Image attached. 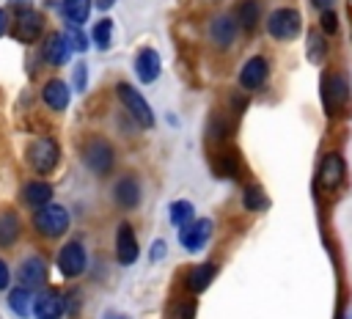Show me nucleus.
I'll use <instances>...</instances> for the list:
<instances>
[{"instance_id": "f257e3e1", "label": "nucleus", "mask_w": 352, "mask_h": 319, "mask_svg": "<svg viewBox=\"0 0 352 319\" xmlns=\"http://www.w3.org/2000/svg\"><path fill=\"white\" fill-rule=\"evenodd\" d=\"M80 157H82V165L96 176H107L113 170V165H116V148L99 135L88 138L80 146Z\"/></svg>"}, {"instance_id": "f03ea898", "label": "nucleus", "mask_w": 352, "mask_h": 319, "mask_svg": "<svg viewBox=\"0 0 352 319\" xmlns=\"http://www.w3.org/2000/svg\"><path fill=\"white\" fill-rule=\"evenodd\" d=\"M302 30V14L292 6H283V8H275L270 16H267V33L275 38V41H292L297 38Z\"/></svg>"}, {"instance_id": "7ed1b4c3", "label": "nucleus", "mask_w": 352, "mask_h": 319, "mask_svg": "<svg viewBox=\"0 0 352 319\" xmlns=\"http://www.w3.org/2000/svg\"><path fill=\"white\" fill-rule=\"evenodd\" d=\"M349 102V85L344 80L341 72H327L322 77V107L327 113V118H336V113L341 107H346Z\"/></svg>"}, {"instance_id": "20e7f679", "label": "nucleus", "mask_w": 352, "mask_h": 319, "mask_svg": "<svg viewBox=\"0 0 352 319\" xmlns=\"http://www.w3.org/2000/svg\"><path fill=\"white\" fill-rule=\"evenodd\" d=\"M116 94H118L121 104L126 107V113H129L143 129H151V126H154V113H151L148 102L143 99V94H140L138 88H132L129 82H118V85H116Z\"/></svg>"}, {"instance_id": "39448f33", "label": "nucleus", "mask_w": 352, "mask_h": 319, "mask_svg": "<svg viewBox=\"0 0 352 319\" xmlns=\"http://www.w3.org/2000/svg\"><path fill=\"white\" fill-rule=\"evenodd\" d=\"M33 228L41 236H60L69 228V212L58 204H47L41 209H36L33 214Z\"/></svg>"}, {"instance_id": "423d86ee", "label": "nucleus", "mask_w": 352, "mask_h": 319, "mask_svg": "<svg viewBox=\"0 0 352 319\" xmlns=\"http://www.w3.org/2000/svg\"><path fill=\"white\" fill-rule=\"evenodd\" d=\"M58 160H60V151L52 138H36L28 146V162L36 173H50L58 165Z\"/></svg>"}, {"instance_id": "0eeeda50", "label": "nucleus", "mask_w": 352, "mask_h": 319, "mask_svg": "<svg viewBox=\"0 0 352 319\" xmlns=\"http://www.w3.org/2000/svg\"><path fill=\"white\" fill-rule=\"evenodd\" d=\"M344 176H346V162H344V157L338 154V151H330V154H324L322 157V162H319V187L322 190H327V192H333V190H338L341 184H344Z\"/></svg>"}, {"instance_id": "6e6552de", "label": "nucleus", "mask_w": 352, "mask_h": 319, "mask_svg": "<svg viewBox=\"0 0 352 319\" xmlns=\"http://www.w3.org/2000/svg\"><path fill=\"white\" fill-rule=\"evenodd\" d=\"M270 77V60L264 55H253L239 69V85L245 91H258Z\"/></svg>"}, {"instance_id": "1a4fd4ad", "label": "nucleus", "mask_w": 352, "mask_h": 319, "mask_svg": "<svg viewBox=\"0 0 352 319\" xmlns=\"http://www.w3.org/2000/svg\"><path fill=\"white\" fill-rule=\"evenodd\" d=\"M209 236H212V220H209V217L192 220V223H187L184 228H179V242H182V248L190 250V253L201 250V248L209 242Z\"/></svg>"}, {"instance_id": "9d476101", "label": "nucleus", "mask_w": 352, "mask_h": 319, "mask_svg": "<svg viewBox=\"0 0 352 319\" xmlns=\"http://www.w3.org/2000/svg\"><path fill=\"white\" fill-rule=\"evenodd\" d=\"M236 33H239V22H236L234 14H217V16L209 22V38H212V44L220 47V50L231 47L234 38H236Z\"/></svg>"}, {"instance_id": "9b49d317", "label": "nucleus", "mask_w": 352, "mask_h": 319, "mask_svg": "<svg viewBox=\"0 0 352 319\" xmlns=\"http://www.w3.org/2000/svg\"><path fill=\"white\" fill-rule=\"evenodd\" d=\"M58 270L66 278H77L85 270V248L80 242H66L58 253Z\"/></svg>"}, {"instance_id": "f8f14e48", "label": "nucleus", "mask_w": 352, "mask_h": 319, "mask_svg": "<svg viewBox=\"0 0 352 319\" xmlns=\"http://www.w3.org/2000/svg\"><path fill=\"white\" fill-rule=\"evenodd\" d=\"M138 236H135V231H132V226L129 223H121L118 226V231H116V258H118V264H135L138 261Z\"/></svg>"}, {"instance_id": "ddd939ff", "label": "nucleus", "mask_w": 352, "mask_h": 319, "mask_svg": "<svg viewBox=\"0 0 352 319\" xmlns=\"http://www.w3.org/2000/svg\"><path fill=\"white\" fill-rule=\"evenodd\" d=\"M16 275H19V286L38 289V286H44V280H47V261H44L41 256H28V258H22Z\"/></svg>"}, {"instance_id": "4468645a", "label": "nucleus", "mask_w": 352, "mask_h": 319, "mask_svg": "<svg viewBox=\"0 0 352 319\" xmlns=\"http://www.w3.org/2000/svg\"><path fill=\"white\" fill-rule=\"evenodd\" d=\"M72 52H74V50H72L69 38H66L63 33H52V36H47L44 50H41V55H44V60H47L50 66H63V63H69Z\"/></svg>"}, {"instance_id": "2eb2a0df", "label": "nucleus", "mask_w": 352, "mask_h": 319, "mask_svg": "<svg viewBox=\"0 0 352 319\" xmlns=\"http://www.w3.org/2000/svg\"><path fill=\"white\" fill-rule=\"evenodd\" d=\"M41 99H44V104H47L50 110L60 113V110L69 107V102H72V91H69V85H66L63 80L52 77V80L44 82V88H41Z\"/></svg>"}, {"instance_id": "dca6fc26", "label": "nucleus", "mask_w": 352, "mask_h": 319, "mask_svg": "<svg viewBox=\"0 0 352 319\" xmlns=\"http://www.w3.org/2000/svg\"><path fill=\"white\" fill-rule=\"evenodd\" d=\"M41 30H44V16L36 8H25L19 14V19H16V38L30 44V41H36L41 36Z\"/></svg>"}, {"instance_id": "f3484780", "label": "nucleus", "mask_w": 352, "mask_h": 319, "mask_svg": "<svg viewBox=\"0 0 352 319\" xmlns=\"http://www.w3.org/2000/svg\"><path fill=\"white\" fill-rule=\"evenodd\" d=\"M113 201L121 209H135L140 204V184H138V179L135 176H121L113 184Z\"/></svg>"}, {"instance_id": "a211bd4d", "label": "nucleus", "mask_w": 352, "mask_h": 319, "mask_svg": "<svg viewBox=\"0 0 352 319\" xmlns=\"http://www.w3.org/2000/svg\"><path fill=\"white\" fill-rule=\"evenodd\" d=\"M160 69H162V60H160L157 50L146 47V50L138 52V58H135V74H138L140 82H154L160 77Z\"/></svg>"}, {"instance_id": "6ab92c4d", "label": "nucleus", "mask_w": 352, "mask_h": 319, "mask_svg": "<svg viewBox=\"0 0 352 319\" xmlns=\"http://www.w3.org/2000/svg\"><path fill=\"white\" fill-rule=\"evenodd\" d=\"M22 201L30 206V209H41L47 204H52V184L50 182H41V179H33L22 187Z\"/></svg>"}, {"instance_id": "aec40b11", "label": "nucleus", "mask_w": 352, "mask_h": 319, "mask_svg": "<svg viewBox=\"0 0 352 319\" xmlns=\"http://www.w3.org/2000/svg\"><path fill=\"white\" fill-rule=\"evenodd\" d=\"M33 316L36 319H60L63 316V297H58L52 292L38 294L33 302Z\"/></svg>"}, {"instance_id": "412c9836", "label": "nucleus", "mask_w": 352, "mask_h": 319, "mask_svg": "<svg viewBox=\"0 0 352 319\" xmlns=\"http://www.w3.org/2000/svg\"><path fill=\"white\" fill-rule=\"evenodd\" d=\"M214 275H217V267H214L212 261H204V264H198V267H192V270H190L187 289H190L192 294H201V292H206V289H209V283L214 280Z\"/></svg>"}, {"instance_id": "4be33fe9", "label": "nucleus", "mask_w": 352, "mask_h": 319, "mask_svg": "<svg viewBox=\"0 0 352 319\" xmlns=\"http://www.w3.org/2000/svg\"><path fill=\"white\" fill-rule=\"evenodd\" d=\"M234 16H236V22H239L242 30H256L258 16H261V6H258V0H239Z\"/></svg>"}, {"instance_id": "5701e85b", "label": "nucleus", "mask_w": 352, "mask_h": 319, "mask_svg": "<svg viewBox=\"0 0 352 319\" xmlns=\"http://www.w3.org/2000/svg\"><path fill=\"white\" fill-rule=\"evenodd\" d=\"M33 289H28V286H16V289H11L8 292V305H11V311L16 314V316H28L30 311H33Z\"/></svg>"}, {"instance_id": "b1692460", "label": "nucleus", "mask_w": 352, "mask_h": 319, "mask_svg": "<svg viewBox=\"0 0 352 319\" xmlns=\"http://www.w3.org/2000/svg\"><path fill=\"white\" fill-rule=\"evenodd\" d=\"M16 236H19V220H16V214L8 212V209L0 212V248L14 245Z\"/></svg>"}, {"instance_id": "393cba45", "label": "nucleus", "mask_w": 352, "mask_h": 319, "mask_svg": "<svg viewBox=\"0 0 352 319\" xmlns=\"http://www.w3.org/2000/svg\"><path fill=\"white\" fill-rule=\"evenodd\" d=\"M242 204H245L248 212H264L270 206V198H267V192L258 184H248L242 190Z\"/></svg>"}, {"instance_id": "a878e982", "label": "nucleus", "mask_w": 352, "mask_h": 319, "mask_svg": "<svg viewBox=\"0 0 352 319\" xmlns=\"http://www.w3.org/2000/svg\"><path fill=\"white\" fill-rule=\"evenodd\" d=\"M91 0H63V16L72 22V25H82L91 14Z\"/></svg>"}, {"instance_id": "bb28decb", "label": "nucleus", "mask_w": 352, "mask_h": 319, "mask_svg": "<svg viewBox=\"0 0 352 319\" xmlns=\"http://www.w3.org/2000/svg\"><path fill=\"white\" fill-rule=\"evenodd\" d=\"M168 217H170V223H173V226L184 228L187 223H192V220H195L192 204H190V201H173V204H170V209H168Z\"/></svg>"}, {"instance_id": "cd10ccee", "label": "nucleus", "mask_w": 352, "mask_h": 319, "mask_svg": "<svg viewBox=\"0 0 352 319\" xmlns=\"http://www.w3.org/2000/svg\"><path fill=\"white\" fill-rule=\"evenodd\" d=\"M324 55H327L324 36L319 30H308V60L311 63H319V60H324Z\"/></svg>"}, {"instance_id": "c85d7f7f", "label": "nucleus", "mask_w": 352, "mask_h": 319, "mask_svg": "<svg viewBox=\"0 0 352 319\" xmlns=\"http://www.w3.org/2000/svg\"><path fill=\"white\" fill-rule=\"evenodd\" d=\"M91 38H94V44H96L99 50H107V47H110V38H113V19H99V22L94 25Z\"/></svg>"}, {"instance_id": "c756f323", "label": "nucleus", "mask_w": 352, "mask_h": 319, "mask_svg": "<svg viewBox=\"0 0 352 319\" xmlns=\"http://www.w3.org/2000/svg\"><path fill=\"white\" fill-rule=\"evenodd\" d=\"M63 36L69 38V44H72V50H74V52H85V50H88V36L80 30V25H72V22H69Z\"/></svg>"}, {"instance_id": "7c9ffc66", "label": "nucleus", "mask_w": 352, "mask_h": 319, "mask_svg": "<svg viewBox=\"0 0 352 319\" xmlns=\"http://www.w3.org/2000/svg\"><path fill=\"white\" fill-rule=\"evenodd\" d=\"M319 28H322V33H327V36H333V33L338 30V16H336L333 8L319 11Z\"/></svg>"}, {"instance_id": "2f4dec72", "label": "nucleus", "mask_w": 352, "mask_h": 319, "mask_svg": "<svg viewBox=\"0 0 352 319\" xmlns=\"http://www.w3.org/2000/svg\"><path fill=\"white\" fill-rule=\"evenodd\" d=\"M220 160V165H217V173H223V176H234L236 173V154H223V157H217Z\"/></svg>"}, {"instance_id": "473e14b6", "label": "nucleus", "mask_w": 352, "mask_h": 319, "mask_svg": "<svg viewBox=\"0 0 352 319\" xmlns=\"http://www.w3.org/2000/svg\"><path fill=\"white\" fill-rule=\"evenodd\" d=\"M170 319H195V302H176Z\"/></svg>"}, {"instance_id": "72a5a7b5", "label": "nucleus", "mask_w": 352, "mask_h": 319, "mask_svg": "<svg viewBox=\"0 0 352 319\" xmlns=\"http://www.w3.org/2000/svg\"><path fill=\"white\" fill-rule=\"evenodd\" d=\"M8 283H11V270H8V264L0 258V292H6Z\"/></svg>"}, {"instance_id": "f704fd0d", "label": "nucleus", "mask_w": 352, "mask_h": 319, "mask_svg": "<svg viewBox=\"0 0 352 319\" xmlns=\"http://www.w3.org/2000/svg\"><path fill=\"white\" fill-rule=\"evenodd\" d=\"M85 66L82 63H77V69H74V85H77V91H82L85 88Z\"/></svg>"}, {"instance_id": "c9c22d12", "label": "nucleus", "mask_w": 352, "mask_h": 319, "mask_svg": "<svg viewBox=\"0 0 352 319\" xmlns=\"http://www.w3.org/2000/svg\"><path fill=\"white\" fill-rule=\"evenodd\" d=\"M165 256V242L162 239H157L154 245H151V261H160Z\"/></svg>"}, {"instance_id": "e433bc0d", "label": "nucleus", "mask_w": 352, "mask_h": 319, "mask_svg": "<svg viewBox=\"0 0 352 319\" xmlns=\"http://www.w3.org/2000/svg\"><path fill=\"white\" fill-rule=\"evenodd\" d=\"M311 3H314L316 11H327V8L333 6V0H311Z\"/></svg>"}, {"instance_id": "4c0bfd02", "label": "nucleus", "mask_w": 352, "mask_h": 319, "mask_svg": "<svg viewBox=\"0 0 352 319\" xmlns=\"http://www.w3.org/2000/svg\"><path fill=\"white\" fill-rule=\"evenodd\" d=\"M6 28H8V14H6V8H0V36L6 33Z\"/></svg>"}, {"instance_id": "58836bf2", "label": "nucleus", "mask_w": 352, "mask_h": 319, "mask_svg": "<svg viewBox=\"0 0 352 319\" xmlns=\"http://www.w3.org/2000/svg\"><path fill=\"white\" fill-rule=\"evenodd\" d=\"M113 3H116V0H94V6H96L99 11H107V8L113 6Z\"/></svg>"}, {"instance_id": "ea45409f", "label": "nucleus", "mask_w": 352, "mask_h": 319, "mask_svg": "<svg viewBox=\"0 0 352 319\" xmlns=\"http://www.w3.org/2000/svg\"><path fill=\"white\" fill-rule=\"evenodd\" d=\"M107 319H126V316H121V314H110Z\"/></svg>"}]
</instances>
